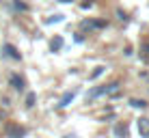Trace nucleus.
Returning <instances> with one entry per match:
<instances>
[{
    "instance_id": "obj_1",
    "label": "nucleus",
    "mask_w": 149,
    "mask_h": 138,
    "mask_svg": "<svg viewBox=\"0 0 149 138\" xmlns=\"http://www.w3.org/2000/svg\"><path fill=\"white\" fill-rule=\"evenodd\" d=\"M119 91V82H112V84H104V86H95L86 93V101H95L97 97L102 95H115Z\"/></svg>"
},
{
    "instance_id": "obj_2",
    "label": "nucleus",
    "mask_w": 149,
    "mask_h": 138,
    "mask_svg": "<svg viewBox=\"0 0 149 138\" xmlns=\"http://www.w3.org/2000/svg\"><path fill=\"white\" fill-rule=\"evenodd\" d=\"M4 134H7L9 138H24V136H26V127H22V125L9 121V123L4 125Z\"/></svg>"
},
{
    "instance_id": "obj_3",
    "label": "nucleus",
    "mask_w": 149,
    "mask_h": 138,
    "mask_svg": "<svg viewBox=\"0 0 149 138\" xmlns=\"http://www.w3.org/2000/svg\"><path fill=\"white\" fill-rule=\"evenodd\" d=\"M2 50L7 52V56H11L13 60H19V58H22V54L17 52V48H15L13 43H4V45H2Z\"/></svg>"
},
{
    "instance_id": "obj_4",
    "label": "nucleus",
    "mask_w": 149,
    "mask_h": 138,
    "mask_svg": "<svg viewBox=\"0 0 149 138\" xmlns=\"http://www.w3.org/2000/svg\"><path fill=\"white\" fill-rule=\"evenodd\" d=\"M136 125H138V134L149 138V119H147V117H141Z\"/></svg>"
},
{
    "instance_id": "obj_5",
    "label": "nucleus",
    "mask_w": 149,
    "mask_h": 138,
    "mask_svg": "<svg viewBox=\"0 0 149 138\" xmlns=\"http://www.w3.org/2000/svg\"><path fill=\"white\" fill-rule=\"evenodd\" d=\"M74 97H76V91H69V93H65L63 97H61V101H58V108H65V106H69L71 101H74Z\"/></svg>"
},
{
    "instance_id": "obj_6",
    "label": "nucleus",
    "mask_w": 149,
    "mask_h": 138,
    "mask_svg": "<svg viewBox=\"0 0 149 138\" xmlns=\"http://www.w3.org/2000/svg\"><path fill=\"white\" fill-rule=\"evenodd\" d=\"M9 82H11V86H13L15 91H24V80L19 78L17 74H13L11 78H9Z\"/></svg>"
},
{
    "instance_id": "obj_7",
    "label": "nucleus",
    "mask_w": 149,
    "mask_h": 138,
    "mask_svg": "<svg viewBox=\"0 0 149 138\" xmlns=\"http://www.w3.org/2000/svg\"><path fill=\"white\" fill-rule=\"evenodd\" d=\"M102 26H104V22H91V19H84L80 24L82 30H93V28H102Z\"/></svg>"
},
{
    "instance_id": "obj_8",
    "label": "nucleus",
    "mask_w": 149,
    "mask_h": 138,
    "mask_svg": "<svg viewBox=\"0 0 149 138\" xmlns=\"http://www.w3.org/2000/svg\"><path fill=\"white\" fill-rule=\"evenodd\" d=\"M61 48H63V37H54L52 43H50V50H52V52H58Z\"/></svg>"
},
{
    "instance_id": "obj_9",
    "label": "nucleus",
    "mask_w": 149,
    "mask_h": 138,
    "mask_svg": "<svg viewBox=\"0 0 149 138\" xmlns=\"http://www.w3.org/2000/svg\"><path fill=\"white\" fill-rule=\"evenodd\" d=\"M130 106H132V108H147V101L145 99H130Z\"/></svg>"
},
{
    "instance_id": "obj_10",
    "label": "nucleus",
    "mask_w": 149,
    "mask_h": 138,
    "mask_svg": "<svg viewBox=\"0 0 149 138\" xmlns=\"http://www.w3.org/2000/svg\"><path fill=\"white\" fill-rule=\"evenodd\" d=\"M35 101H37V95H35V93H28V95H26V108H33Z\"/></svg>"
},
{
    "instance_id": "obj_11",
    "label": "nucleus",
    "mask_w": 149,
    "mask_h": 138,
    "mask_svg": "<svg viewBox=\"0 0 149 138\" xmlns=\"http://www.w3.org/2000/svg\"><path fill=\"white\" fill-rule=\"evenodd\" d=\"M104 69H106V67H102V65H100V67H95V71H93V74H91V76H89V78H91V80H95V78H100V76H102V74H104Z\"/></svg>"
},
{
    "instance_id": "obj_12",
    "label": "nucleus",
    "mask_w": 149,
    "mask_h": 138,
    "mask_svg": "<svg viewBox=\"0 0 149 138\" xmlns=\"http://www.w3.org/2000/svg\"><path fill=\"white\" fill-rule=\"evenodd\" d=\"M115 134H117V136H125V134H127V130H125V125H117V130H115Z\"/></svg>"
},
{
    "instance_id": "obj_13",
    "label": "nucleus",
    "mask_w": 149,
    "mask_h": 138,
    "mask_svg": "<svg viewBox=\"0 0 149 138\" xmlns=\"http://www.w3.org/2000/svg\"><path fill=\"white\" fill-rule=\"evenodd\" d=\"M15 9H17V11H28V4H24V2H19V0H15Z\"/></svg>"
},
{
    "instance_id": "obj_14",
    "label": "nucleus",
    "mask_w": 149,
    "mask_h": 138,
    "mask_svg": "<svg viewBox=\"0 0 149 138\" xmlns=\"http://www.w3.org/2000/svg\"><path fill=\"white\" fill-rule=\"evenodd\" d=\"M54 22H63V15H61V13H56V15H52V17L48 19V24H54Z\"/></svg>"
},
{
    "instance_id": "obj_15",
    "label": "nucleus",
    "mask_w": 149,
    "mask_h": 138,
    "mask_svg": "<svg viewBox=\"0 0 149 138\" xmlns=\"http://www.w3.org/2000/svg\"><path fill=\"white\" fill-rule=\"evenodd\" d=\"M143 52H147V54H149V43H145V45H143Z\"/></svg>"
},
{
    "instance_id": "obj_16",
    "label": "nucleus",
    "mask_w": 149,
    "mask_h": 138,
    "mask_svg": "<svg viewBox=\"0 0 149 138\" xmlns=\"http://www.w3.org/2000/svg\"><path fill=\"white\" fill-rule=\"evenodd\" d=\"M2 119H4V112H2V110H0V121H2Z\"/></svg>"
},
{
    "instance_id": "obj_17",
    "label": "nucleus",
    "mask_w": 149,
    "mask_h": 138,
    "mask_svg": "<svg viewBox=\"0 0 149 138\" xmlns=\"http://www.w3.org/2000/svg\"><path fill=\"white\" fill-rule=\"evenodd\" d=\"M58 2H71V0H58Z\"/></svg>"
},
{
    "instance_id": "obj_18",
    "label": "nucleus",
    "mask_w": 149,
    "mask_h": 138,
    "mask_svg": "<svg viewBox=\"0 0 149 138\" xmlns=\"http://www.w3.org/2000/svg\"><path fill=\"white\" fill-rule=\"evenodd\" d=\"M0 2H2V0H0Z\"/></svg>"
}]
</instances>
